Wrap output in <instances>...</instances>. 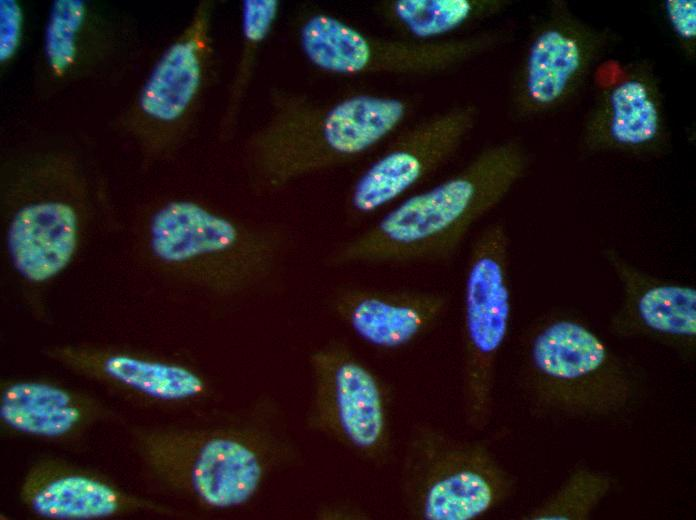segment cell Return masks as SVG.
<instances>
[{
  "label": "cell",
  "instance_id": "11",
  "mask_svg": "<svg viewBox=\"0 0 696 520\" xmlns=\"http://www.w3.org/2000/svg\"><path fill=\"white\" fill-rule=\"evenodd\" d=\"M671 148L665 98L653 63L641 59L623 65L584 116L580 153L649 161L666 156Z\"/></svg>",
  "mask_w": 696,
  "mask_h": 520
},
{
  "label": "cell",
  "instance_id": "19",
  "mask_svg": "<svg viewBox=\"0 0 696 520\" xmlns=\"http://www.w3.org/2000/svg\"><path fill=\"white\" fill-rule=\"evenodd\" d=\"M0 415L7 425L20 432L58 437L76 427L82 411L76 399L61 388L19 382L2 393Z\"/></svg>",
  "mask_w": 696,
  "mask_h": 520
},
{
  "label": "cell",
  "instance_id": "17",
  "mask_svg": "<svg viewBox=\"0 0 696 520\" xmlns=\"http://www.w3.org/2000/svg\"><path fill=\"white\" fill-rule=\"evenodd\" d=\"M202 25L196 23L184 38L171 45L144 86L141 107L151 118L172 124L195 100L203 74Z\"/></svg>",
  "mask_w": 696,
  "mask_h": 520
},
{
  "label": "cell",
  "instance_id": "3",
  "mask_svg": "<svg viewBox=\"0 0 696 520\" xmlns=\"http://www.w3.org/2000/svg\"><path fill=\"white\" fill-rule=\"evenodd\" d=\"M411 106L400 97L356 94L330 103L277 92L268 116L244 142L254 186L274 191L350 162L396 132Z\"/></svg>",
  "mask_w": 696,
  "mask_h": 520
},
{
  "label": "cell",
  "instance_id": "9",
  "mask_svg": "<svg viewBox=\"0 0 696 520\" xmlns=\"http://www.w3.org/2000/svg\"><path fill=\"white\" fill-rule=\"evenodd\" d=\"M308 362L312 391L307 426L369 464H386L392 432L379 376L340 340L314 349Z\"/></svg>",
  "mask_w": 696,
  "mask_h": 520
},
{
  "label": "cell",
  "instance_id": "1",
  "mask_svg": "<svg viewBox=\"0 0 696 520\" xmlns=\"http://www.w3.org/2000/svg\"><path fill=\"white\" fill-rule=\"evenodd\" d=\"M144 452L167 488L213 510L248 504L271 476L301 459L286 413L269 394L212 421L158 428Z\"/></svg>",
  "mask_w": 696,
  "mask_h": 520
},
{
  "label": "cell",
  "instance_id": "12",
  "mask_svg": "<svg viewBox=\"0 0 696 520\" xmlns=\"http://www.w3.org/2000/svg\"><path fill=\"white\" fill-rule=\"evenodd\" d=\"M478 116L476 106L459 105L400 133L352 184L347 197L350 214L368 217L406 197L454 157Z\"/></svg>",
  "mask_w": 696,
  "mask_h": 520
},
{
  "label": "cell",
  "instance_id": "23",
  "mask_svg": "<svg viewBox=\"0 0 696 520\" xmlns=\"http://www.w3.org/2000/svg\"><path fill=\"white\" fill-rule=\"evenodd\" d=\"M84 5L79 0L54 2L46 31V54L58 73L64 71L75 55L76 33L82 23Z\"/></svg>",
  "mask_w": 696,
  "mask_h": 520
},
{
  "label": "cell",
  "instance_id": "4",
  "mask_svg": "<svg viewBox=\"0 0 696 520\" xmlns=\"http://www.w3.org/2000/svg\"><path fill=\"white\" fill-rule=\"evenodd\" d=\"M520 348L519 385L540 417L607 419L626 411L640 393L636 366L570 312L537 318Z\"/></svg>",
  "mask_w": 696,
  "mask_h": 520
},
{
  "label": "cell",
  "instance_id": "2",
  "mask_svg": "<svg viewBox=\"0 0 696 520\" xmlns=\"http://www.w3.org/2000/svg\"><path fill=\"white\" fill-rule=\"evenodd\" d=\"M531 155L522 142L491 144L434 186L406 196L370 227L337 244L330 267L405 265L450 260L472 227L525 176Z\"/></svg>",
  "mask_w": 696,
  "mask_h": 520
},
{
  "label": "cell",
  "instance_id": "5",
  "mask_svg": "<svg viewBox=\"0 0 696 520\" xmlns=\"http://www.w3.org/2000/svg\"><path fill=\"white\" fill-rule=\"evenodd\" d=\"M290 244L277 223L231 217L190 200L162 205L148 232L149 252L164 272L222 296L272 284Z\"/></svg>",
  "mask_w": 696,
  "mask_h": 520
},
{
  "label": "cell",
  "instance_id": "13",
  "mask_svg": "<svg viewBox=\"0 0 696 520\" xmlns=\"http://www.w3.org/2000/svg\"><path fill=\"white\" fill-rule=\"evenodd\" d=\"M600 254L621 288L620 302L608 322L609 331L619 338L650 340L693 365L695 285L653 274L613 246L603 247Z\"/></svg>",
  "mask_w": 696,
  "mask_h": 520
},
{
  "label": "cell",
  "instance_id": "25",
  "mask_svg": "<svg viewBox=\"0 0 696 520\" xmlns=\"http://www.w3.org/2000/svg\"><path fill=\"white\" fill-rule=\"evenodd\" d=\"M0 3V59L5 61L12 55L19 41L21 11L15 1L1 0Z\"/></svg>",
  "mask_w": 696,
  "mask_h": 520
},
{
  "label": "cell",
  "instance_id": "6",
  "mask_svg": "<svg viewBox=\"0 0 696 520\" xmlns=\"http://www.w3.org/2000/svg\"><path fill=\"white\" fill-rule=\"evenodd\" d=\"M400 489L414 519L472 520L507 501L516 478L486 442L459 438L420 421L405 442Z\"/></svg>",
  "mask_w": 696,
  "mask_h": 520
},
{
  "label": "cell",
  "instance_id": "16",
  "mask_svg": "<svg viewBox=\"0 0 696 520\" xmlns=\"http://www.w3.org/2000/svg\"><path fill=\"white\" fill-rule=\"evenodd\" d=\"M22 498L34 513L52 519L101 518L136 505L99 479L47 465L29 474Z\"/></svg>",
  "mask_w": 696,
  "mask_h": 520
},
{
  "label": "cell",
  "instance_id": "8",
  "mask_svg": "<svg viewBox=\"0 0 696 520\" xmlns=\"http://www.w3.org/2000/svg\"><path fill=\"white\" fill-rule=\"evenodd\" d=\"M515 26L505 24L436 41L368 34L326 12L302 17L298 43L317 69L335 75L428 74L442 71L510 42Z\"/></svg>",
  "mask_w": 696,
  "mask_h": 520
},
{
  "label": "cell",
  "instance_id": "24",
  "mask_svg": "<svg viewBox=\"0 0 696 520\" xmlns=\"http://www.w3.org/2000/svg\"><path fill=\"white\" fill-rule=\"evenodd\" d=\"M665 20L683 57L696 59V1L664 0L661 4Z\"/></svg>",
  "mask_w": 696,
  "mask_h": 520
},
{
  "label": "cell",
  "instance_id": "20",
  "mask_svg": "<svg viewBox=\"0 0 696 520\" xmlns=\"http://www.w3.org/2000/svg\"><path fill=\"white\" fill-rule=\"evenodd\" d=\"M99 365L108 378L164 401L193 399L206 389L196 372L178 364L113 354L102 357Z\"/></svg>",
  "mask_w": 696,
  "mask_h": 520
},
{
  "label": "cell",
  "instance_id": "10",
  "mask_svg": "<svg viewBox=\"0 0 696 520\" xmlns=\"http://www.w3.org/2000/svg\"><path fill=\"white\" fill-rule=\"evenodd\" d=\"M617 40L615 31L582 19L566 0L551 1L534 27L514 75L510 92L513 115L532 120L566 106Z\"/></svg>",
  "mask_w": 696,
  "mask_h": 520
},
{
  "label": "cell",
  "instance_id": "21",
  "mask_svg": "<svg viewBox=\"0 0 696 520\" xmlns=\"http://www.w3.org/2000/svg\"><path fill=\"white\" fill-rule=\"evenodd\" d=\"M615 486L609 473L578 464L547 498L521 515L523 520H586Z\"/></svg>",
  "mask_w": 696,
  "mask_h": 520
},
{
  "label": "cell",
  "instance_id": "7",
  "mask_svg": "<svg viewBox=\"0 0 696 520\" xmlns=\"http://www.w3.org/2000/svg\"><path fill=\"white\" fill-rule=\"evenodd\" d=\"M509 268L508 230L495 221L471 244L463 287L462 403L475 431L485 430L493 415L497 364L512 314Z\"/></svg>",
  "mask_w": 696,
  "mask_h": 520
},
{
  "label": "cell",
  "instance_id": "14",
  "mask_svg": "<svg viewBox=\"0 0 696 520\" xmlns=\"http://www.w3.org/2000/svg\"><path fill=\"white\" fill-rule=\"evenodd\" d=\"M450 299L432 290L348 286L331 298V309L367 344L394 350L430 331L446 315Z\"/></svg>",
  "mask_w": 696,
  "mask_h": 520
},
{
  "label": "cell",
  "instance_id": "22",
  "mask_svg": "<svg viewBox=\"0 0 696 520\" xmlns=\"http://www.w3.org/2000/svg\"><path fill=\"white\" fill-rule=\"evenodd\" d=\"M279 12L277 0H243L241 30L243 54L238 71L235 101L240 100L249 83L254 57L270 34Z\"/></svg>",
  "mask_w": 696,
  "mask_h": 520
},
{
  "label": "cell",
  "instance_id": "15",
  "mask_svg": "<svg viewBox=\"0 0 696 520\" xmlns=\"http://www.w3.org/2000/svg\"><path fill=\"white\" fill-rule=\"evenodd\" d=\"M78 242L74 209L61 202H39L20 209L7 233L15 270L32 283H42L64 270Z\"/></svg>",
  "mask_w": 696,
  "mask_h": 520
},
{
  "label": "cell",
  "instance_id": "18",
  "mask_svg": "<svg viewBox=\"0 0 696 520\" xmlns=\"http://www.w3.org/2000/svg\"><path fill=\"white\" fill-rule=\"evenodd\" d=\"M511 5L508 0H391L379 11L405 39L436 41L493 18Z\"/></svg>",
  "mask_w": 696,
  "mask_h": 520
}]
</instances>
